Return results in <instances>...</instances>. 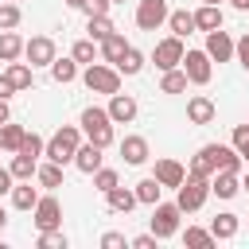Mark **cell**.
<instances>
[{
    "instance_id": "6da1fadb",
    "label": "cell",
    "mask_w": 249,
    "mask_h": 249,
    "mask_svg": "<svg viewBox=\"0 0 249 249\" xmlns=\"http://www.w3.org/2000/svg\"><path fill=\"white\" fill-rule=\"evenodd\" d=\"M78 128H82V136L89 140V144H97V148H109L113 144V121H109V113L101 109V105H89V109H82V117H78Z\"/></svg>"
},
{
    "instance_id": "7a4b0ae2",
    "label": "cell",
    "mask_w": 249,
    "mask_h": 249,
    "mask_svg": "<svg viewBox=\"0 0 249 249\" xmlns=\"http://www.w3.org/2000/svg\"><path fill=\"white\" fill-rule=\"evenodd\" d=\"M78 144H82V128L78 124H62L47 144H43V156L51 160V163H74V152H78Z\"/></svg>"
},
{
    "instance_id": "3957f363",
    "label": "cell",
    "mask_w": 249,
    "mask_h": 249,
    "mask_svg": "<svg viewBox=\"0 0 249 249\" xmlns=\"http://www.w3.org/2000/svg\"><path fill=\"white\" fill-rule=\"evenodd\" d=\"M82 86L89 93H117L121 89V70L109 66V62H89L82 70Z\"/></svg>"
},
{
    "instance_id": "277c9868",
    "label": "cell",
    "mask_w": 249,
    "mask_h": 249,
    "mask_svg": "<svg viewBox=\"0 0 249 249\" xmlns=\"http://www.w3.org/2000/svg\"><path fill=\"white\" fill-rule=\"evenodd\" d=\"M175 191H179V195H175V206H179L183 214H195V210H202V202L210 198V179H195V175H187Z\"/></svg>"
},
{
    "instance_id": "5b68a950",
    "label": "cell",
    "mask_w": 249,
    "mask_h": 249,
    "mask_svg": "<svg viewBox=\"0 0 249 249\" xmlns=\"http://www.w3.org/2000/svg\"><path fill=\"white\" fill-rule=\"evenodd\" d=\"M179 66H183V74H187L191 86H206V82L214 78V62H210L206 51H195V47L183 51V62H179Z\"/></svg>"
},
{
    "instance_id": "8992f818",
    "label": "cell",
    "mask_w": 249,
    "mask_h": 249,
    "mask_svg": "<svg viewBox=\"0 0 249 249\" xmlns=\"http://www.w3.org/2000/svg\"><path fill=\"white\" fill-rule=\"evenodd\" d=\"M179 218H183V210L175 206V202H156L152 206V233L163 241V237H175L179 233Z\"/></svg>"
},
{
    "instance_id": "52a82bcc",
    "label": "cell",
    "mask_w": 249,
    "mask_h": 249,
    "mask_svg": "<svg viewBox=\"0 0 249 249\" xmlns=\"http://www.w3.org/2000/svg\"><path fill=\"white\" fill-rule=\"evenodd\" d=\"M54 54H58V47H54L51 35H31V39H23V58L31 62V70H35V66H51Z\"/></svg>"
},
{
    "instance_id": "ba28073f",
    "label": "cell",
    "mask_w": 249,
    "mask_h": 249,
    "mask_svg": "<svg viewBox=\"0 0 249 249\" xmlns=\"http://www.w3.org/2000/svg\"><path fill=\"white\" fill-rule=\"evenodd\" d=\"M183 39L179 35H167V39H160L156 43V51H152V62H156V70L163 74V70H175L179 62H183Z\"/></svg>"
},
{
    "instance_id": "9c48e42d",
    "label": "cell",
    "mask_w": 249,
    "mask_h": 249,
    "mask_svg": "<svg viewBox=\"0 0 249 249\" xmlns=\"http://www.w3.org/2000/svg\"><path fill=\"white\" fill-rule=\"evenodd\" d=\"M31 214H35V230H62V206L54 195H39Z\"/></svg>"
},
{
    "instance_id": "30bf717a",
    "label": "cell",
    "mask_w": 249,
    "mask_h": 249,
    "mask_svg": "<svg viewBox=\"0 0 249 249\" xmlns=\"http://www.w3.org/2000/svg\"><path fill=\"white\" fill-rule=\"evenodd\" d=\"M167 23V0H140L136 4V27L140 31H156Z\"/></svg>"
},
{
    "instance_id": "8fae6325",
    "label": "cell",
    "mask_w": 249,
    "mask_h": 249,
    "mask_svg": "<svg viewBox=\"0 0 249 249\" xmlns=\"http://www.w3.org/2000/svg\"><path fill=\"white\" fill-rule=\"evenodd\" d=\"M136 109H140V105H136L132 93H121V89L109 93V109H105V113H109L113 124H132V121H136Z\"/></svg>"
},
{
    "instance_id": "7c38bea8",
    "label": "cell",
    "mask_w": 249,
    "mask_h": 249,
    "mask_svg": "<svg viewBox=\"0 0 249 249\" xmlns=\"http://www.w3.org/2000/svg\"><path fill=\"white\" fill-rule=\"evenodd\" d=\"M202 51L210 54V62H230V58H233V39H230V31H222V27L206 31V47H202Z\"/></svg>"
},
{
    "instance_id": "4fadbf2b",
    "label": "cell",
    "mask_w": 249,
    "mask_h": 249,
    "mask_svg": "<svg viewBox=\"0 0 249 249\" xmlns=\"http://www.w3.org/2000/svg\"><path fill=\"white\" fill-rule=\"evenodd\" d=\"M156 179H160V187L163 191H175L183 179H187V167L179 163V160H171V156H163V160H156V171H152Z\"/></svg>"
},
{
    "instance_id": "5bb4252c",
    "label": "cell",
    "mask_w": 249,
    "mask_h": 249,
    "mask_svg": "<svg viewBox=\"0 0 249 249\" xmlns=\"http://www.w3.org/2000/svg\"><path fill=\"white\" fill-rule=\"evenodd\" d=\"M206 152L214 160V171H241L245 167V160L233 152V144H206Z\"/></svg>"
},
{
    "instance_id": "9a60e30c",
    "label": "cell",
    "mask_w": 249,
    "mask_h": 249,
    "mask_svg": "<svg viewBox=\"0 0 249 249\" xmlns=\"http://www.w3.org/2000/svg\"><path fill=\"white\" fill-rule=\"evenodd\" d=\"M148 140L144 136H124L121 140V160L128 163V167H140V163H148Z\"/></svg>"
},
{
    "instance_id": "2e32d148",
    "label": "cell",
    "mask_w": 249,
    "mask_h": 249,
    "mask_svg": "<svg viewBox=\"0 0 249 249\" xmlns=\"http://www.w3.org/2000/svg\"><path fill=\"white\" fill-rule=\"evenodd\" d=\"M101 152H105V148H97V144L82 140V144H78V152H74V167H78L82 175H93V171L101 167Z\"/></svg>"
},
{
    "instance_id": "e0dca14e",
    "label": "cell",
    "mask_w": 249,
    "mask_h": 249,
    "mask_svg": "<svg viewBox=\"0 0 249 249\" xmlns=\"http://www.w3.org/2000/svg\"><path fill=\"white\" fill-rule=\"evenodd\" d=\"M237 191H241V171H214V175H210V195L233 198Z\"/></svg>"
},
{
    "instance_id": "ac0fdd59",
    "label": "cell",
    "mask_w": 249,
    "mask_h": 249,
    "mask_svg": "<svg viewBox=\"0 0 249 249\" xmlns=\"http://www.w3.org/2000/svg\"><path fill=\"white\" fill-rule=\"evenodd\" d=\"M214 113H218V109H214V101H210L206 93H195V97L187 101V121H191V124H210Z\"/></svg>"
},
{
    "instance_id": "d6986e66",
    "label": "cell",
    "mask_w": 249,
    "mask_h": 249,
    "mask_svg": "<svg viewBox=\"0 0 249 249\" xmlns=\"http://www.w3.org/2000/svg\"><path fill=\"white\" fill-rule=\"evenodd\" d=\"M124 47H128V43H124V35H121V31L113 27V31H109V35H105V39L97 43V54H101V62H109V66H113V62H117V58L124 54Z\"/></svg>"
},
{
    "instance_id": "ffe728a7",
    "label": "cell",
    "mask_w": 249,
    "mask_h": 249,
    "mask_svg": "<svg viewBox=\"0 0 249 249\" xmlns=\"http://www.w3.org/2000/svg\"><path fill=\"white\" fill-rule=\"evenodd\" d=\"M39 202V187H31V179H16L12 183V206L16 210H31Z\"/></svg>"
},
{
    "instance_id": "44dd1931",
    "label": "cell",
    "mask_w": 249,
    "mask_h": 249,
    "mask_svg": "<svg viewBox=\"0 0 249 249\" xmlns=\"http://www.w3.org/2000/svg\"><path fill=\"white\" fill-rule=\"evenodd\" d=\"M105 206L113 210V214H128L132 206H136V191H128V187H113V191H105Z\"/></svg>"
},
{
    "instance_id": "7402d4cb",
    "label": "cell",
    "mask_w": 249,
    "mask_h": 249,
    "mask_svg": "<svg viewBox=\"0 0 249 249\" xmlns=\"http://www.w3.org/2000/svg\"><path fill=\"white\" fill-rule=\"evenodd\" d=\"M237 226H241V218L230 214V210H222V214L210 222V233H214V241H230V237H237Z\"/></svg>"
},
{
    "instance_id": "603a6c76",
    "label": "cell",
    "mask_w": 249,
    "mask_h": 249,
    "mask_svg": "<svg viewBox=\"0 0 249 249\" xmlns=\"http://www.w3.org/2000/svg\"><path fill=\"white\" fill-rule=\"evenodd\" d=\"M113 66L121 70V78H136V74L144 70V54H140V51H136V47L128 43V47H124V54H121V58H117Z\"/></svg>"
},
{
    "instance_id": "cb8c5ba5",
    "label": "cell",
    "mask_w": 249,
    "mask_h": 249,
    "mask_svg": "<svg viewBox=\"0 0 249 249\" xmlns=\"http://www.w3.org/2000/svg\"><path fill=\"white\" fill-rule=\"evenodd\" d=\"M35 167H39V156H27V152H12V179H35Z\"/></svg>"
},
{
    "instance_id": "d4e9b609",
    "label": "cell",
    "mask_w": 249,
    "mask_h": 249,
    "mask_svg": "<svg viewBox=\"0 0 249 249\" xmlns=\"http://www.w3.org/2000/svg\"><path fill=\"white\" fill-rule=\"evenodd\" d=\"M195 16V31H214V27H222V8L218 4H202L198 12H191Z\"/></svg>"
},
{
    "instance_id": "484cf974",
    "label": "cell",
    "mask_w": 249,
    "mask_h": 249,
    "mask_svg": "<svg viewBox=\"0 0 249 249\" xmlns=\"http://www.w3.org/2000/svg\"><path fill=\"white\" fill-rule=\"evenodd\" d=\"M132 191H136V202H144V206H156V202H160V195H163V187H160V179H156V175L140 179Z\"/></svg>"
},
{
    "instance_id": "4316f807",
    "label": "cell",
    "mask_w": 249,
    "mask_h": 249,
    "mask_svg": "<svg viewBox=\"0 0 249 249\" xmlns=\"http://www.w3.org/2000/svg\"><path fill=\"white\" fill-rule=\"evenodd\" d=\"M167 27H171V35L187 39V35L195 31V16H191L187 8H179V12H167Z\"/></svg>"
},
{
    "instance_id": "83f0119b",
    "label": "cell",
    "mask_w": 249,
    "mask_h": 249,
    "mask_svg": "<svg viewBox=\"0 0 249 249\" xmlns=\"http://www.w3.org/2000/svg\"><path fill=\"white\" fill-rule=\"evenodd\" d=\"M51 78H54L58 86H70V82L78 78V62H74V58H58V54H54V62H51Z\"/></svg>"
},
{
    "instance_id": "f1b7e54d",
    "label": "cell",
    "mask_w": 249,
    "mask_h": 249,
    "mask_svg": "<svg viewBox=\"0 0 249 249\" xmlns=\"http://www.w3.org/2000/svg\"><path fill=\"white\" fill-rule=\"evenodd\" d=\"M187 175H195V179H210L214 175V160H210V152H206V144L195 152V160L187 163Z\"/></svg>"
},
{
    "instance_id": "f546056e",
    "label": "cell",
    "mask_w": 249,
    "mask_h": 249,
    "mask_svg": "<svg viewBox=\"0 0 249 249\" xmlns=\"http://www.w3.org/2000/svg\"><path fill=\"white\" fill-rule=\"evenodd\" d=\"M35 179H39V187H47V191H54V187H62V163H39L35 167Z\"/></svg>"
},
{
    "instance_id": "4dcf8cb0",
    "label": "cell",
    "mask_w": 249,
    "mask_h": 249,
    "mask_svg": "<svg viewBox=\"0 0 249 249\" xmlns=\"http://www.w3.org/2000/svg\"><path fill=\"white\" fill-rule=\"evenodd\" d=\"M23 54V39L16 31H0V62H16Z\"/></svg>"
},
{
    "instance_id": "1f68e13d",
    "label": "cell",
    "mask_w": 249,
    "mask_h": 249,
    "mask_svg": "<svg viewBox=\"0 0 249 249\" xmlns=\"http://www.w3.org/2000/svg\"><path fill=\"white\" fill-rule=\"evenodd\" d=\"M23 124H12V121H4L0 124V152H19V140H23Z\"/></svg>"
},
{
    "instance_id": "d6a6232c",
    "label": "cell",
    "mask_w": 249,
    "mask_h": 249,
    "mask_svg": "<svg viewBox=\"0 0 249 249\" xmlns=\"http://www.w3.org/2000/svg\"><path fill=\"white\" fill-rule=\"evenodd\" d=\"M4 74L12 78V86H16V89H31V82H35V78H31V62H19V58H16V62H8V70H4Z\"/></svg>"
},
{
    "instance_id": "836d02e7",
    "label": "cell",
    "mask_w": 249,
    "mask_h": 249,
    "mask_svg": "<svg viewBox=\"0 0 249 249\" xmlns=\"http://www.w3.org/2000/svg\"><path fill=\"white\" fill-rule=\"evenodd\" d=\"M183 89H187V74H183V66L163 70V78H160V93H183Z\"/></svg>"
},
{
    "instance_id": "e575fe53",
    "label": "cell",
    "mask_w": 249,
    "mask_h": 249,
    "mask_svg": "<svg viewBox=\"0 0 249 249\" xmlns=\"http://www.w3.org/2000/svg\"><path fill=\"white\" fill-rule=\"evenodd\" d=\"M70 58H74L78 66H89V62L97 58V43H93V39H78V43L70 47Z\"/></svg>"
},
{
    "instance_id": "d590c367",
    "label": "cell",
    "mask_w": 249,
    "mask_h": 249,
    "mask_svg": "<svg viewBox=\"0 0 249 249\" xmlns=\"http://www.w3.org/2000/svg\"><path fill=\"white\" fill-rule=\"evenodd\" d=\"M183 245H191V249H210V245H214V233H210V230H202V226H187Z\"/></svg>"
},
{
    "instance_id": "8d00e7d4",
    "label": "cell",
    "mask_w": 249,
    "mask_h": 249,
    "mask_svg": "<svg viewBox=\"0 0 249 249\" xmlns=\"http://www.w3.org/2000/svg\"><path fill=\"white\" fill-rule=\"evenodd\" d=\"M19 19H23V12H19V4H12V0H4V4H0V31H16V27H19Z\"/></svg>"
},
{
    "instance_id": "74e56055",
    "label": "cell",
    "mask_w": 249,
    "mask_h": 249,
    "mask_svg": "<svg viewBox=\"0 0 249 249\" xmlns=\"http://www.w3.org/2000/svg\"><path fill=\"white\" fill-rule=\"evenodd\" d=\"M86 31H89V39H93V43H101V39L113 31V19H109V16H89Z\"/></svg>"
},
{
    "instance_id": "f35d334b",
    "label": "cell",
    "mask_w": 249,
    "mask_h": 249,
    "mask_svg": "<svg viewBox=\"0 0 249 249\" xmlns=\"http://www.w3.org/2000/svg\"><path fill=\"white\" fill-rule=\"evenodd\" d=\"M117 183H121V175H117L113 167H97V171H93V187H97L101 195H105V191H113Z\"/></svg>"
},
{
    "instance_id": "ab89813d",
    "label": "cell",
    "mask_w": 249,
    "mask_h": 249,
    "mask_svg": "<svg viewBox=\"0 0 249 249\" xmlns=\"http://www.w3.org/2000/svg\"><path fill=\"white\" fill-rule=\"evenodd\" d=\"M66 233L62 230H39V249H66Z\"/></svg>"
},
{
    "instance_id": "60d3db41",
    "label": "cell",
    "mask_w": 249,
    "mask_h": 249,
    "mask_svg": "<svg viewBox=\"0 0 249 249\" xmlns=\"http://www.w3.org/2000/svg\"><path fill=\"white\" fill-rule=\"evenodd\" d=\"M233 152L249 163V124H237V128H233Z\"/></svg>"
},
{
    "instance_id": "b9f144b4",
    "label": "cell",
    "mask_w": 249,
    "mask_h": 249,
    "mask_svg": "<svg viewBox=\"0 0 249 249\" xmlns=\"http://www.w3.org/2000/svg\"><path fill=\"white\" fill-rule=\"evenodd\" d=\"M43 136L39 132H23V140H19V152H27V156H43Z\"/></svg>"
},
{
    "instance_id": "7bdbcfd3",
    "label": "cell",
    "mask_w": 249,
    "mask_h": 249,
    "mask_svg": "<svg viewBox=\"0 0 249 249\" xmlns=\"http://www.w3.org/2000/svg\"><path fill=\"white\" fill-rule=\"evenodd\" d=\"M109 8H113L109 0H82V12L86 16H109Z\"/></svg>"
},
{
    "instance_id": "ee69618b",
    "label": "cell",
    "mask_w": 249,
    "mask_h": 249,
    "mask_svg": "<svg viewBox=\"0 0 249 249\" xmlns=\"http://www.w3.org/2000/svg\"><path fill=\"white\" fill-rule=\"evenodd\" d=\"M233 54H237V62L249 70V31H245L241 39H233Z\"/></svg>"
},
{
    "instance_id": "f6af8a7d",
    "label": "cell",
    "mask_w": 249,
    "mask_h": 249,
    "mask_svg": "<svg viewBox=\"0 0 249 249\" xmlns=\"http://www.w3.org/2000/svg\"><path fill=\"white\" fill-rule=\"evenodd\" d=\"M124 245H128V241H124V233H113V230H109V233H101V249H124Z\"/></svg>"
},
{
    "instance_id": "bcb514c9",
    "label": "cell",
    "mask_w": 249,
    "mask_h": 249,
    "mask_svg": "<svg viewBox=\"0 0 249 249\" xmlns=\"http://www.w3.org/2000/svg\"><path fill=\"white\" fill-rule=\"evenodd\" d=\"M156 241H160L156 233H136V237H132L128 245H132V249H156Z\"/></svg>"
},
{
    "instance_id": "7dc6e473",
    "label": "cell",
    "mask_w": 249,
    "mask_h": 249,
    "mask_svg": "<svg viewBox=\"0 0 249 249\" xmlns=\"http://www.w3.org/2000/svg\"><path fill=\"white\" fill-rule=\"evenodd\" d=\"M12 183H16V179H12V171H8V167H0V198H4V195H12Z\"/></svg>"
},
{
    "instance_id": "c3c4849f",
    "label": "cell",
    "mask_w": 249,
    "mask_h": 249,
    "mask_svg": "<svg viewBox=\"0 0 249 249\" xmlns=\"http://www.w3.org/2000/svg\"><path fill=\"white\" fill-rule=\"evenodd\" d=\"M12 93H16V86H12V78H8V74H0V97L8 101Z\"/></svg>"
},
{
    "instance_id": "681fc988",
    "label": "cell",
    "mask_w": 249,
    "mask_h": 249,
    "mask_svg": "<svg viewBox=\"0 0 249 249\" xmlns=\"http://www.w3.org/2000/svg\"><path fill=\"white\" fill-rule=\"evenodd\" d=\"M4 121H12V109H8V101L0 97V124H4Z\"/></svg>"
},
{
    "instance_id": "f907efd6",
    "label": "cell",
    "mask_w": 249,
    "mask_h": 249,
    "mask_svg": "<svg viewBox=\"0 0 249 249\" xmlns=\"http://www.w3.org/2000/svg\"><path fill=\"white\" fill-rule=\"evenodd\" d=\"M230 4H233L237 12H249V0H230Z\"/></svg>"
},
{
    "instance_id": "816d5d0a",
    "label": "cell",
    "mask_w": 249,
    "mask_h": 249,
    "mask_svg": "<svg viewBox=\"0 0 249 249\" xmlns=\"http://www.w3.org/2000/svg\"><path fill=\"white\" fill-rule=\"evenodd\" d=\"M4 226H8V210L0 206V230H4Z\"/></svg>"
},
{
    "instance_id": "f5cc1de1",
    "label": "cell",
    "mask_w": 249,
    "mask_h": 249,
    "mask_svg": "<svg viewBox=\"0 0 249 249\" xmlns=\"http://www.w3.org/2000/svg\"><path fill=\"white\" fill-rule=\"evenodd\" d=\"M241 191H249V171H245V175H241Z\"/></svg>"
},
{
    "instance_id": "db71d44e",
    "label": "cell",
    "mask_w": 249,
    "mask_h": 249,
    "mask_svg": "<svg viewBox=\"0 0 249 249\" xmlns=\"http://www.w3.org/2000/svg\"><path fill=\"white\" fill-rule=\"evenodd\" d=\"M66 8H82V0H66Z\"/></svg>"
},
{
    "instance_id": "11a10c76",
    "label": "cell",
    "mask_w": 249,
    "mask_h": 249,
    "mask_svg": "<svg viewBox=\"0 0 249 249\" xmlns=\"http://www.w3.org/2000/svg\"><path fill=\"white\" fill-rule=\"evenodd\" d=\"M202 4H222V0H202Z\"/></svg>"
},
{
    "instance_id": "9f6ffc18",
    "label": "cell",
    "mask_w": 249,
    "mask_h": 249,
    "mask_svg": "<svg viewBox=\"0 0 249 249\" xmlns=\"http://www.w3.org/2000/svg\"><path fill=\"white\" fill-rule=\"evenodd\" d=\"M109 4H124V0H109Z\"/></svg>"
},
{
    "instance_id": "6f0895ef",
    "label": "cell",
    "mask_w": 249,
    "mask_h": 249,
    "mask_svg": "<svg viewBox=\"0 0 249 249\" xmlns=\"http://www.w3.org/2000/svg\"><path fill=\"white\" fill-rule=\"evenodd\" d=\"M12 4H19V0H12Z\"/></svg>"
},
{
    "instance_id": "680465c9",
    "label": "cell",
    "mask_w": 249,
    "mask_h": 249,
    "mask_svg": "<svg viewBox=\"0 0 249 249\" xmlns=\"http://www.w3.org/2000/svg\"><path fill=\"white\" fill-rule=\"evenodd\" d=\"M0 249H4V245H0Z\"/></svg>"
}]
</instances>
